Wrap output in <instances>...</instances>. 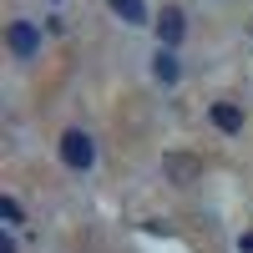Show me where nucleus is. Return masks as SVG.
Here are the masks:
<instances>
[{
  "instance_id": "f257e3e1",
  "label": "nucleus",
  "mask_w": 253,
  "mask_h": 253,
  "mask_svg": "<svg viewBox=\"0 0 253 253\" xmlns=\"http://www.w3.org/2000/svg\"><path fill=\"white\" fill-rule=\"evenodd\" d=\"M61 162H66L71 172H91V167H96V142H91V132H81V126L61 132Z\"/></svg>"
},
{
  "instance_id": "f03ea898",
  "label": "nucleus",
  "mask_w": 253,
  "mask_h": 253,
  "mask_svg": "<svg viewBox=\"0 0 253 253\" xmlns=\"http://www.w3.org/2000/svg\"><path fill=\"white\" fill-rule=\"evenodd\" d=\"M5 46H10L15 61H36L41 56V26L36 20H10L5 26Z\"/></svg>"
},
{
  "instance_id": "7ed1b4c3",
  "label": "nucleus",
  "mask_w": 253,
  "mask_h": 253,
  "mask_svg": "<svg viewBox=\"0 0 253 253\" xmlns=\"http://www.w3.org/2000/svg\"><path fill=\"white\" fill-rule=\"evenodd\" d=\"M208 117H213V126H218L223 137H238L243 132V107H238V101H213Z\"/></svg>"
},
{
  "instance_id": "20e7f679",
  "label": "nucleus",
  "mask_w": 253,
  "mask_h": 253,
  "mask_svg": "<svg viewBox=\"0 0 253 253\" xmlns=\"http://www.w3.org/2000/svg\"><path fill=\"white\" fill-rule=\"evenodd\" d=\"M157 36H162V46H167V51H172V46H177V41L187 36V15H182L177 5H167V10L157 15Z\"/></svg>"
},
{
  "instance_id": "39448f33",
  "label": "nucleus",
  "mask_w": 253,
  "mask_h": 253,
  "mask_svg": "<svg viewBox=\"0 0 253 253\" xmlns=\"http://www.w3.org/2000/svg\"><path fill=\"white\" fill-rule=\"evenodd\" d=\"M152 76L162 81V86H177V76H182V66H177V51L157 46V56H152Z\"/></svg>"
},
{
  "instance_id": "423d86ee",
  "label": "nucleus",
  "mask_w": 253,
  "mask_h": 253,
  "mask_svg": "<svg viewBox=\"0 0 253 253\" xmlns=\"http://www.w3.org/2000/svg\"><path fill=\"white\" fill-rule=\"evenodd\" d=\"M126 26H147V0H107Z\"/></svg>"
},
{
  "instance_id": "0eeeda50",
  "label": "nucleus",
  "mask_w": 253,
  "mask_h": 253,
  "mask_svg": "<svg viewBox=\"0 0 253 253\" xmlns=\"http://www.w3.org/2000/svg\"><path fill=\"white\" fill-rule=\"evenodd\" d=\"M0 218H5V228H20V223H26V213H20V203L5 193V198H0Z\"/></svg>"
},
{
  "instance_id": "6e6552de",
  "label": "nucleus",
  "mask_w": 253,
  "mask_h": 253,
  "mask_svg": "<svg viewBox=\"0 0 253 253\" xmlns=\"http://www.w3.org/2000/svg\"><path fill=\"white\" fill-rule=\"evenodd\" d=\"M162 167H167V172H172L177 182H187V177H193V172H198V162H187V157H167Z\"/></svg>"
},
{
  "instance_id": "1a4fd4ad",
  "label": "nucleus",
  "mask_w": 253,
  "mask_h": 253,
  "mask_svg": "<svg viewBox=\"0 0 253 253\" xmlns=\"http://www.w3.org/2000/svg\"><path fill=\"white\" fill-rule=\"evenodd\" d=\"M0 253H20V243H15V233H10V228L0 233Z\"/></svg>"
},
{
  "instance_id": "9d476101",
  "label": "nucleus",
  "mask_w": 253,
  "mask_h": 253,
  "mask_svg": "<svg viewBox=\"0 0 253 253\" xmlns=\"http://www.w3.org/2000/svg\"><path fill=\"white\" fill-rule=\"evenodd\" d=\"M238 253H253V233H243V238H238Z\"/></svg>"
}]
</instances>
